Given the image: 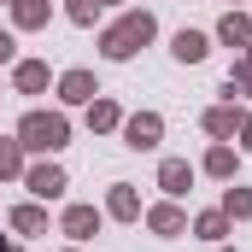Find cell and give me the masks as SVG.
Segmentation results:
<instances>
[{
	"label": "cell",
	"instance_id": "6da1fadb",
	"mask_svg": "<svg viewBox=\"0 0 252 252\" xmlns=\"http://www.w3.org/2000/svg\"><path fill=\"white\" fill-rule=\"evenodd\" d=\"M147 35H153V24H147V18H135V24H124V30L112 35V47H106V53H118V59H124V53H135L129 41H147Z\"/></svg>",
	"mask_w": 252,
	"mask_h": 252
},
{
	"label": "cell",
	"instance_id": "7a4b0ae2",
	"mask_svg": "<svg viewBox=\"0 0 252 252\" xmlns=\"http://www.w3.org/2000/svg\"><path fill=\"white\" fill-rule=\"evenodd\" d=\"M30 135H35V147H59V135H64V129L53 124V118H47V124L35 118V124H30Z\"/></svg>",
	"mask_w": 252,
	"mask_h": 252
},
{
	"label": "cell",
	"instance_id": "3957f363",
	"mask_svg": "<svg viewBox=\"0 0 252 252\" xmlns=\"http://www.w3.org/2000/svg\"><path fill=\"white\" fill-rule=\"evenodd\" d=\"M176 53H182V59H199V53H205V41H199V35H188V30H182V35H176Z\"/></svg>",
	"mask_w": 252,
	"mask_h": 252
},
{
	"label": "cell",
	"instance_id": "277c9868",
	"mask_svg": "<svg viewBox=\"0 0 252 252\" xmlns=\"http://www.w3.org/2000/svg\"><path fill=\"white\" fill-rule=\"evenodd\" d=\"M6 47H12V41H6V35H0V59H6Z\"/></svg>",
	"mask_w": 252,
	"mask_h": 252
}]
</instances>
